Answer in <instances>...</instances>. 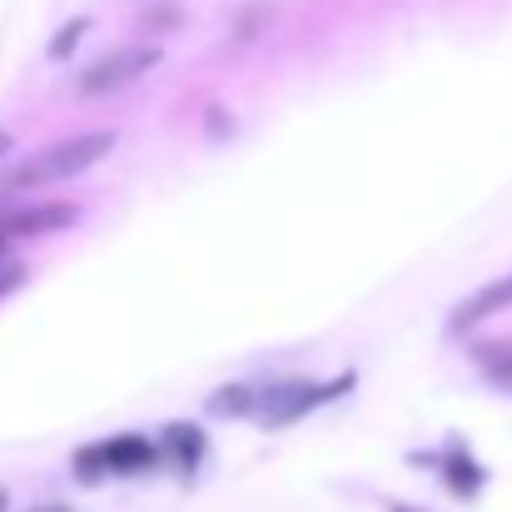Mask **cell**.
Masks as SVG:
<instances>
[{
  "mask_svg": "<svg viewBox=\"0 0 512 512\" xmlns=\"http://www.w3.org/2000/svg\"><path fill=\"white\" fill-rule=\"evenodd\" d=\"M85 25H90V20H75V25H65V30L55 35V45H50V60H65V55L75 50V40L85 35Z\"/></svg>",
  "mask_w": 512,
  "mask_h": 512,
  "instance_id": "11",
  "label": "cell"
},
{
  "mask_svg": "<svg viewBox=\"0 0 512 512\" xmlns=\"http://www.w3.org/2000/svg\"><path fill=\"white\" fill-rule=\"evenodd\" d=\"M254 408H259V388H249V383H229V388H219L209 398V413L214 418H244Z\"/></svg>",
  "mask_w": 512,
  "mask_h": 512,
  "instance_id": "10",
  "label": "cell"
},
{
  "mask_svg": "<svg viewBox=\"0 0 512 512\" xmlns=\"http://www.w3.org/2000/svg\"><path fill=\"white\" fill-rule=\"evenodd\" d=\"M353 373H339V378H329V383H309V378H279V383H269V388H259V423L264 428H289V423H299V418H309L314 408H324V403H334L343 393H353Z\"/></svg>",
  "mask_w": 512,
  "mask_h": 512,
  "instance_id": "2",
  "label": "cell"
},
{
  "mask_svg": "<svg viewBox=\"0 0 512 512\" xmlns=\"http://www.w3.org/2000/svg\"><path fill=\"white\" fill-rule=\"evenodd\" d=\"M0 294H5V289H0Z\"/></svg>",
  "mask_w": 512,
  "mask_h": 512,
  "instance_id": "17",
  "label": "cell"
},
{
  "mask_svg": "<svg viewBox=\"0 0 512 512\" xmlns=\"http://www.w3.org/2000/svg\"><path fill=\"white\" fill-rule=\"evenodd\" d=\"M165 453L160 443L140 438V433H120V438H105V443H90L75 453V478L80 483H105V478H135V473H150L160 468Z\"/></svg>",
  "mask_w": 512,
  "mask_h": 512,
  "instance_id": "3",
  "label": "cell"
},
{
  "mask_svg": "<svg viewBox=\"0 0 512 512\" xmlns=\"http://www.w3.org/2000/svg\"><path fill=\"white\" fill-rule=\"evenodd\" d=\"M10 508V493H5V488H0V512Z\"/></svg>",
  "mask_w": 512,
  "mask_h": 512,
  "instance_id": "15",
  "label": "cell"
},
{
  "mask_svg": "<svg viewBox=\"0 0 512 512\" xmlns=\"http://www.w3.org/2000/svg\"><path fill=\"white\" fill-rule=\"evenodd\" d=\"M160 60H165V50H160V45H115V50H105L100 60H90V65L80 70L75 90H80L85 100L120 95V90H130L135 80H145Z\"/></svg>",
  "mask_w": 512,
  "mask_h": 512,
  "instance_id": "4",
  "label": "cell"
},
{
  "mask_svg": "<svg viewBox=\"0 0 512 512\" xmlns=\"http://www.w3.org/2000/svg\"><path fill=\"white\" fill-rule=\"evenodd\" d=\"M35 512H70V508H35Z\"/></svg>",
  "mask_w": 512,
  "mask_h": 512,
  "instance_id": "16",
  "label": "cell"
},
{
  "mask_svg": "<svg viewBox=\"0 0 512 512\" xmlns=\"http://www.w3.org/2000/svg\"><path fill=\"white\" fill-rule=\"evenodd\" d=\"M110 150H115V135H110V130H90V135L55 140V145L35 150L30 160H20L10 174H0V189H5V194H25V189H45V184L75 179V174L95 170Z\"/></svg>",
  "mask_w": 512,
  "mask_h": 512,
  "instance_id": "1",
  "label": "cell"
},
{
  "mask_svg": "<svg viewBox=\"0 0 512 512\" xmlns=\"http://www.w3.org/2000/svg\"><path fill=\"white\" fill-rule=\"evenodd\" d=\"M10 150H15V135H10V130H0V160H5Z\"/></svg>",
  "mask_w": 512,
  "mask_h": 512,
  "instance_id": "13",
  "label": "cell"
},
{
  "mask_svg": "<svg viewBox=\"0 0 512 512\" xmlns=\"http://www.w3.org/2000/svg\"><path fill=\"white\" fill-rule=\"evenodd\" d=\"M443 483H448L453 498H478L483 483H488V473H483V463H478L463 443H453V448L443 453Z\"/></svg>",
  "mask_w": 512,
  "mask_h": 512,
  "instance_id": "8",
  "label": "cell"
},
{
  "mask_svg": "<svg viewBox=\"0 0 512 512\" xmlns=\"http://www.w3.org/2000/svg\"><path fill=\"white\" fill-rule=\"evenodd\" d=\"M75 204H60V199H50V204H20V209H5L0 214V239L10 244V239H35V234H50V229H65V224H75Z\"/></svg>",
  "mask_w": 512,
  "mask_h": 512,
  "instance_id": "5",
  "label": "cell"
},
{
  "mask_svg": "<svg viewBox=\"0 0 512 512\" xmlns=\"http://www.w3.org/2000/svg\"><path fill=\"white\" fill-rule=\"evenodd\" d=\"M388 512H423V508H413V503H388Z\"/></svg>",
  "mask_w": 512,
  "mask_h": 512,
  "instance_id": "14",
  "label": "cell"
},
{
  "mask_svg": "<svg viewBox=\"0 0 512 512\" xmlns=\"http://www.w3.org/2000/svg\"><path fill=\"white\" fill-rule=\"evenodd\" d=\"M503 309H512V274L508 279H493V284H483V289H473L458 309H453V319H448V334H468V329H478V324H488V319H498Z\"/></svg>",
  "mask_w": 512,
  "mask_h": 512,
  "instance_id": "6",
  "label": "cell"
},
{
  "mask_svg": "<svg viewBox=\"0 0 512 512\" xmlns=\"http://www.w3.org/2000/svg\"><path fill=\"white\" fill-rule=\"evenodd\" d=\"M160 453L179 468V478H194L199 463H204V453H209V438H204L199 423H170L165 438H160Z\"/></svg>",
  "mask_w": 512,
  "mask_h": 512,
  "instance_id": "7",
  "label": "cell"
},
{
  "mask_svg": "<svg viewBox=\"0 0 512 512\" xmlns=\"http://www.w3.org/2000/svg\"><path fill=\"white\" fill-rule=\"evenodd\" d=\"M473 358H478V368H483V378H488L493 388H508L512 393V339L478 343Z\"/></svg>",
  "mask_w": 512,
  "mask_h": 512,
  "instance_id": "9",
  "label": "cell"
},
{
  "mask_svg": "<svg viewBox=\"0 0 512 512\" xmlns=\"http://www.w3.org/2000/svg\"><path fill=\"white\" fill-rule=\"evenodd\" d=\"M5 259H10V249H5V239H0V269H5ZM15 279H20V269H10V274H0V289H5V284H15Z\"/></svg>",
  "mask_w": 512,
  "mask_h": 512,
  "instance_id": "12",
  "label": "cell"
}]
</instances>
